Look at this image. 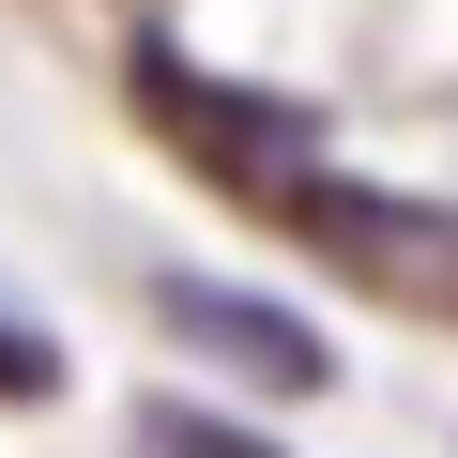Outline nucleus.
I'll return each instance as SVG.
<instances>
[{
  "label": "nucleus",
  "instance_id": "nucleus-5",
  "mask_svg": "<svg viewBox=\"0 0 458 458\" xmlns=\"http://www.w3.org/2000/svg\"><path fill=\"white\" fill-rule=\"evenodd\" d=\"M47 382H62V352H47L31 321H0V397H47Z\"/></svg>",
  "mask_w": 458,
  "mask_h": 458
},
{
  "label": "nucleus",
  "instance_id": "nucleus-1",
  "mask_svg": "<svg viewBox=\"0 0 458 458\" xmlns=\"http://www.w3.org/2000/svg\"><path fill=\"white\" fill-rule=\"evenodd\" d=\"M123 92H138V123L183 153V183H214L229 214H260V229H306V214H321L336 153H321V123H306L291 92H245V77H214V62H183V47H138Z\"/></svg>",
  "mask_w": 458,
  "mask_h": 458
},
{
  "label": "nucleus",
  "instance_id": "nucleus-2",
  "mask_svg": "<svg viewBox=\"0 0 458 458\" xmlns=\"http://www.w3.org/2000/svg\"><path fill=\"white\" fill-rule=\"evenodd\" d=\"M291 245H321L336 276H367V291H382V306H412V321H458V214H412V199L321 183V214L291 229Z\"/></svg>",
  "mask_w": 458,
  "mask_h": 458
},
{
  "label": "nucleus",
  "instance_id": "nucleus-4",
  "mask_svg": "<svg viewBox=\"0 0 458 458\" xmlns=\"http://www.w3.org/2000/svg\"><path fill=\"white\" fill-rule=\"evenodd\" d=\"M138 428H153V443H138V458H260V443H245V428H214V412H183V397H153V412H138Z\"/></svg>",
  "mask_w": 458,
  "mask_h": 458
},
{
  "label": "nucleus",
  "instance_id": "nucleus-3",
  "mask_svg": "<svg viewBox=\"0 0 458 458\" xmlns=\"http://www.w3.org/2000/svg\"><path fill=\"white\" fill-rule=\"evenodd\" d=\"M153 321H168L183 352H214V367L276 382V397H321V336H306V321H276L260 291H214V276H168V291H153Z\"/></svg>",
  "mask_w": 458,
  "mask_h": 458
}]
</instances>
